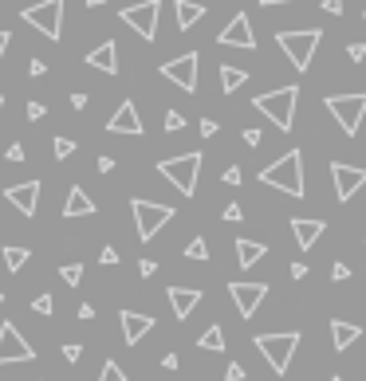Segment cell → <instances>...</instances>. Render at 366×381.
<instances>
[{"instance_id": "obj_1", "label": "cell", "mask_w": 366, "mask_h": 381, "mask_svg": "<svg viewBox=\"0 0 366 381\" xmlns=\"http://www.w3.org/2000/svg\"><path fill=\"white\" fill-rule=\"evenodd\" d=\"M260 181L288 197H303L307 193V181H303V153L299 150H288L284 158H276L268 170H260Z\"/></svg>"}, {"instance_id": "obj_2", "label": "cell", "mask_w": 366, "mask_h": 381, "mask_svg": "<svg viewBox=\"0 0 366 381\" xmlns=\"http://www.w3.org/2000/svg\"><path fill=\"white\" fill-rule=\"evenodd\" d=\"M296 102H299V87H280V91H268V94H256L252 106L264 114L272 126H280L288 134L296 126Z\"/></svg>"}, {"instance_id": "obj_3", "label": "cell", "mask_w": 366, "mask_h": 381, "mask_svg": "<svg viewBox=\"0 0 366 381\" xmlns=\"http://www.w3.org/2000/svg\"><path fill=\"white\" fill-rule=\"evenodd\" d=\"M201 153H181V158H166L158 161V173H162L166 181H170L173 189H178L181 197H193L197 193V177H201Z\"/></svg>"}, {"instance_id": "obj_4", "label": "cell", "mask_w": 366, "mask_h": 381, "mask_svg": "<svg viewBox=\"0 0 366 381\" xmlns=\"http://www.w3.org/2000/svg\"><path fill=\"white\" fill-rule=\"evenodd\" d=\"M276 43H280V51L291 60V67L307 71V67H311V60H316V48L323 43V32H319V28H303V32H276Z\"/></svg>"}, {"instance_id": "obj_5", "label": "cell", "mask_w": 366, "mask_h": 381, "mask_svg": "<svg viewBox=\"0 0 366 381\" xmlns=\"http://www.w3.org/2000/svg\"><path fill=\"white\" fill-rule=\"evenodd\" d=\"M323 106L331 111V118L343 126V134L355 138L362 130V118H366V91H355V94H327Z\"/></svg>"}, {"instance_id": "obj_6", "label": "cell", "mask_w": 366, "mask_h": 381, "mask_svg": "<svg viewBox=\"0 0 366 381\" xmlns=\"http://www.w3.org/2000/svg\"><path fill=\"white\" fill-rule=\"evenodd\" d=\"M260 354L268 358V365H272V373H288L291 358H296L299 350V331H280V334H256L252 342Z\"/></svg>"}, {"instance_id": "obj_7", "label": "cell", "mask_w": 366, "mask_h": 381, "mask_svg": "<svg viewBox=\"0 0 366 381\" xmlns=\"http://www.w3.org/2000/svg\"><path fill=\"white\" fill-rule=\"evenodd\" d=\"M130 212H134V228H138V240H154L158 228L173 221V209L170 204H158V201H130Z\"/></svg>"}, {"instance_id": "obj_8", "label": "cell", "mask_w": 366, "mask_h": 381, "mask_svg": "<svg viewBox=\"0 0 366 381\" xmlns=\"http://www.w3.org/2000/svg\"><path fill=\"white\" fill-rule=\"evenodd\" d=\"M20 20L32 24L36 32H43L48 40H60V32H63V0H40V4H28V9L20 12Z\"/></svg>"}, {"instance_id": "obj_9", "label": "cell", "mask_w": 366, "mask_h": 381, "mask_svg": "<svg viewBox=\"0 0 366 381\" xmlns=\"http://www.w3.org/2000/svg\"><path fill=\"white\" fill-rule=\"evenodd\" d=\"M158 12H162L158 0H138V4H130V9L119 12V20L127 28H134L142 40H158Z\"/></svg>"}, {"instance_id": "obj_10", "label": "cell", "mask_w": 366, "mask_h": 381, "mask_svg": "<svg viewBox=\"0 0 366 381\" xmlns=\"http://www.w3.org/2000/svg\"><path fill=\"white\" fill-rule=\"evenodd\" d=\"M12 362H36V346H28L16 322H0V365Z\"/></svg>"}, {"instance_id": "obj_11", "label": "cell", "mask_w": 366, "mask_h": 381, "mask_svg": "<svg viewBox=\"0 0 366 381\" xmlns=\"http://www.w3.org/2000/svg\"><path fill=\"white\" fill-rule=\"evenodd\" d=\"M197 63H201V55H197V51H185V55H178V60L162 63V75L170 79L173 87H181V91L193 94L197 91Z\"/></svg>"}, {"instance_id": "obj_12", "label": "cell", "mask_w": 366, "mask_h": 381, "mask_svg": "<svg viewBox=\"0 0 366 381\" xmlns=\"http://www.w3.org/2000/svg\"><path fill=\"white\" fill-rule=\"evenodd\" d=\"M331 181H335V197L347 204V201H355V193L366 185V170L347 165V161H331Z\"/></svg>"}, {"instance_id": "obj_13", "label": "cell", "mask_w": 366, "mask_h": 381, "mask_svg": "<svg viewBox=\"0 0 366 381\" xmlns=\"http://www.w3.org/2000/svg\"><path fill=\"white\" fill-rule=\"evenodd\" d=\"M217 43H225V48H240V51H256L252 20H248L244 12H237V16H232L229 24L221 28V35H217Z\"/></svg>"}, {"instance_id": "obj_14", "label": "cell", "mask_w": 366, "mask_h": 381, "mask_svg": "<svg viewBox=\"0 0 366 381\" xmlns=\"http://www.w3.org/2000/svg\"><path fill=\"white\" fill-rule=\"evenodd\" d=\"M229 295L237 303L240 319H252L256 307L264 303V295H268V283H229Z\"/></svg>"}, {"instance_id": "obj_15", "label": "cell", "mask_w": 366, "mask_h": 381, "mask_svg": "<svg viewBox=\"0 0 366 381\" xmlns=\"http://www.w3.org/2000/svg\"><path fill=\"white\" fill-rule=\"evenodd\" d=\"M107 130H111V134H130V138H138L142 134V114H138V106L134 102H119V106H114V114H111V122H107Z\"/></svg>"}, {"instance_id": "obj_16", "label": "cell", "mask_w": 366, "mask_h": 381, "mask_svg": "<svg viewBox=\"0 0 366 381\" xmlns=\"http://www.w3.org/2000/svg\"><path fill=\"white\" fill-rule=\"evenodd\" d=\"M87 67L102 71V75H119V43L114 40H102L87 51Z\"/></svg>"}, {"instance_id": "obj_17", "label": "cell", "mask_w": 366, "mask_h": 381, "mask_svg": "<svg viewBox=\"0 0 366 381\" xmlns=\"http://www.w3.org/2000/svg\"><path fill=\"white\" fill-rule=\"evenodd\" d=\"M4 201H12V204H16V212H24V216H36V209H40V181L9 185V189H4Z\"/></svg>"}, {"instance_id": "obj_18", "label": "cell", "mask_w": 366, "mask_h": 381, "mask_svg": "<svg viewBox=\"0 0 366 381\" xmlns=\"http://www.w3.org/2000/svg\"><path fill=\"white\" fill-rule=\"evenodd\" d=\"M119 322H122V338H127V346H138V342L154 331V319L150 314H138V311H122Z\"/></svg>"}, {"instance_id": "obj_19", "label": "cell", "mask_w": 366, "mask_h": 381, "mask_svg": "<svg viewBox=\"0 0 366 381\" xmlns=\"http://www.w3.org/2000/svg\"><path fill=\"white\" fill-rule=\"evenodd\" d=\"M166 295H170V307H173V314H178L181 322H185L189 314L197 311V303H201V291L197 287H170Z\"/></svg>"}, {"instance_id": "obj_20", "label": "cell", "mask_w": 366, "mask_h": 381, "mask_svg": "<svg viewBox=\"0 0 366 381\" xmlns=\"http://www.w3.org/2000/svg\"><path fill=\"white\" fill-rule=\"evenodd\" d=\"M75 216H95V201L79 185H71L68 201H63V221H75Z\"/></svg>"}, {"instance_id": "obj_21", "label": "cell", "mask_w": 366, "mask_h": 381, "mask_svg": "<svg viewBox=\"0 0 366 381\" xmlns=\"http://www.w3.org/2000/svg\"><path fill=\"white\" fill-rule=\"evenodd\" d=\"M291 232H296V244L307 252V248H316V240L327 232V224L323 221H303V216H296V221H291Z\"/></svg>"}, {"instance_id": "obj_22", "label": "cell", "mask_w": 366, "mask_h": 381, "mask_svg": "<svg viewBox=\"0 0 366 381\" xmlns=\"http://www.w3.org/2000/svg\"><path fill=\"white\" fill-rule=\"evenodd\" d=\"M331 338H335V350H347V346H355V342L362 338V326H355V322H347V319H335L331 322Z\"/></svg>"}, {"instance_id": "obj_23", "label": "cell", "mask_w": 366, "mask_h": 381, "mask_svg": "<svg viewBox=\"0 0 366 381\" xmlns=\"http://www.w3.org/2000/svg\"><path fill=\"white\" fill-rule=\"evenodd\" d=\"M268 255L264 244H256V240H237V263L240 267H252V263H260Z\"/></svg>"}, {"instance_id": "obj_24", "label": "cell", "mask_w": 366, "mask_h": 381, "mask_svg": "<svg viewBox=\"0 0 366 381\" xmlns=\"http://www.w3.org/2000/svg\"><path fill=\"white\" fill-rule=\"evenodd\" d=\"M244 83H248V71L244 67H237V63H221V91L225 94L240 91Z\"/></svg>"}, {"instance_id": "obj_25", "label": "cell", "mask_w": 366, "mask_h": 381, "mask_svg": "<svg viewBox=\"0 0 366 381\" xmlns=\"http://www.w3.org/2000/svg\"><path fill=\"white\" fill-rule=\"evenodd\" d=\"M173 9H178V28H193L205 16V4H197V0H178Z\"/></svg>"}, {"instance_id": "obj_26", "label": "cell", "mask_w": 366, "mask_h": 381, "mask_svg": "<svg viewBox=\"0 0 366 381\" xmlns=\"http://www.w3.org/2000/svg\"><path fill=\"white\" fill-rule=\"evenodd\" d=\"M197 346H201V350H213V354H221V350H225V331H221V326H209V331L197 338Z\"/></svg>"}, {"instance_id": "obj_27", "label": "cell", "mask_w": 366, "mask_h": 381, "mask_svg": "<svg viewBox=\"0 0 366 381\" xmlns=\"http://www.w3.org/2000/svg\"><path fill=\"white\" fill-rule=\"evenodd\" d=\"M0 255H4V267H9V271H20V267L28 263V255H32V252H28V248H16V244H9V248H4Z\"/></svg>"}, {"instance_id": "obj_28", "label": "cell", "mask_w": 366, "mask_h": 381, "mask_svg": "<svg viewBox=\"0 0 366 381\" xmlns=\"http://www.w3.org/2000/svg\"><path fill=\"white\" fill-rule=\"evenodd\" d=\"M185 260H197V263L209 260V244H205V236H193V240L185 244Z\"/></svg>"}, {"instance_id": "obj_29", "label": "cell", "mask_w": 366, "mask_h": 381, "mask_svg": "<svg viewBox=\"0 0 366 381\" xmlns=\"http://www.w3.org/2000/svg\"><path fill=\"white\" fill-rule=\"evenodd\" d=\"M60 275H63V283H68V287H79V283H83V263H63Z\"/></svg>"}, {"instance_id": "obj_30", "label": "cell", "mask_w": 366, "mask_h": 381, "mask_svg": "<svg viewBox=\"0 0 366 381\" xmlns=\"http://www.w3.org/2000/svg\"><path fill=\"white\" fill-rule=\"evenodd\" d=\"M51 150H55V158L63 161V158H71V153H75L79 145H75V138H63V134H60L55 142H51Z\"/></svg>"}, {"instance_id": "obj_31", "label": "cell", "mask_w": 366, "mask_h": 381, "mask_svg": "<svg viewBox=\"0 0 366 381\" xmlns=\"http://www.w3.org/2000/svg\"><path fill=\"white\" fill-rule=\"evenodd\" d=\"M99 381H127V373H122V365H119V362H102Z\"/></svg>"}, {"instance_id": "obj_32", "label": "cell", "mask_w": 366, "mask_h": 381, "mask_svg": "<svg viewBox=\"0 0 366 381\" xmlns=\"http://www.w3.org/2000/svg\"><path fill=\"white\" fill-rule=\"evenodd\" d=\"M32 311H36V314H51V311H55V303H51V295H48V291L32 299Z\"/></svg>"}, {"instance_id": "obj_33", "label": "cell", "mask_w": 366, "mask_h": 381, "mask_svg": "<svg viewBox=\"0 0 366 381\" xmlns=\"http://www.w3.org/2000/svg\"><path fill=\"white\" fill-rule=\"evenodd\" d=\"M43 114H48V106H43V102H36V99L28 102V122H40Z\"/></svg>"}, {"instance_id": "obj_34", "label": "cell", "mask_w": 366, "mask_h": 381, "mask_svg": "<svg viewBox=\"0 0 366 381\" xmlns=\"http://www.w3.org/2000/svg\"><path fill=\"white\" fill-rule=\"evenodd\" d=\"M221 177H225V185H240V181H244V173H240V165H229Z\"/></svg>"}, {"instance_id": "obj_35", "label": "cell", "mask_w": 366, "mask_h": 381, "mask_svg": "<svg viewBox=\"0 0 366 381\" xmlns=\"http://www.w3.org/2000/svg\"><path fill=\"white\" fill-rule=\"evenodd\" d=\"M181 126H185V118H181L178 111H166V130L173 134V130H181Z\"/></svg>"}, {"instance_id": "obj_36", "label": "cell", "mask_w": 366, "mask_h": 381, "mask_svg": "<svg viewBox=\"0 0 366 381\" xmlns=\"http://www.w3.org/2000/svg\"><path fill=\"white\" fill-rule=\"evenodd\" d=\"M240 138H244V145H252V150H256V145H260V142H264V134H260V130H256V126H248V130H244V134H240Z\"/></svg>"}, {"instance_id": "obj_37", "label": "cell", "mask_w": 366, "mask_h": 381, "mask_svg": "<svg viewBox=\"0 0 366 381\" xmlns=\"http://www.w3.org/2000/svg\"><path fill=\"white\" fill-rule=\"evenodd\" d=\"M331 280H335V283L350 280V267H347V263H343V260H339V263H335V267H331Z\"/></svg>"}, {"instance_id": "obj_38", "label": "cell", "mask_w": 366, "mask_h": 381, "mask_svg": "<svg viewBox=\"0 0 366 381\" xmlns=\"http://www.w3.org/2000/svg\"><path fill=\"white\" fill-rule=\"evenodd\" d=\"M63 358H68V362H79V358H83V346H79V342H68V346H63Z\"/></svg>"}, {"instance_id": "obj_39", "label": "cell", "mask_w": 366, "mask_h": 381, "mask_svg": "<svg viewBox=\"0 0 366 381\" xmlns=\"http://www.w3.org/2000/svg\"><path fill=\"white\" fill-rule=\"evenodd\" d=\"M347 55H350L355 63H362V60H366V43H350V48H347Z\"/></svg>"}, {"instance_id": "obj_40", "label": "cell", "mask_w": 366, "mask_h": 381, "mask_svg": "<svg viewBox=\"0 0 366 381\" xmlns=\"http://www.w3.org/2000/svg\"><path fill=\"white\" fill-rule=\"evenodd\" d=\"M154 271H158V263H154V260H138V275H142V280H150Z\"/></svg>"}, {"instance_id": "obj_41", "label": "cell", "mask_w": 366, "mask_h": 381, "mask_svg": "<svg viewBox=\"0 0 366 381\" xmlns=\"http://www.w3.org/2000/svg\"><path fill=\"white\" fill-rule=\"evenodd\" d=\"M28 75H32V79L48 75V63H43V60H32V63H28Z\"/></svg>"}, {"instance_id": "obj_42", "label": "cell", "mask_w": 366, "mask_h": 381, "mask_svg": "<svg viewBox=\"0 0 366 381\" xmlns=\"http://www.w3.org/2000/svg\"><path fill=\"white\" fill-rule=\"evenodd\" d=\"M225 381H244V365H237V362H232L229 370H225Z\"/></svg>"}, {"instance_id": "obj_43", "label": "cell", "mask_w": 366, "mask_h": 381, "mask_svg": "<svg viewBox=\"0 0 366 381\" xmlns=\"http://www.w3.org/2000/svg\"><path fill=\"white\" fill-rule=\"evenodd\" d=\"M4 158H9V161H24V145H20V142H12L9 150H4Z\"/></svg>"}, {"instance_id": "obj_44", "label": "cell", "mask_w": 366, "mask_h": 381, "mask_svg": "<svg viewBox=\"0 0 366 381\" xmlns=\"http://www.w3.org/2000/svg\"><path fill=\"white\" fill-rule=\"evenodd\" d=\"M240 216H244V209H240V204H229V209H225V221H229V224H237Z\"/></svg>"}, {"instance_id": "obj_45", "label": "cell", "mask_w": 366, "mask_h": 381, "mask_svg": "<svg viewBox=\"0 0 366 381\" xmlns=\"http://www.w3.org/2000/svg\"><path fill=\"white\" fill-rule=\"evenodd\" d=\"M99 263H107V267H111V263H119V252H114V248H102V252H99Z\"/></svg>"}, {"instance_id": "obj_46", "label": "cell", "mask_w": 366, "mask_h": 381, "mask_svg": "<svg viewBox=\"0 0 366 381\" xmlns=\"http://www.w3.org/2000/svg\"><path fill=\"white\" fill-rule=\"evenodd\" d=\"M323 12H331V16H343V0H323Z\"/></svg>"}, {"instance_id": "obj_47", "label": "cell", "mask_w": 366, "mask_h": 381, "mask_svg": "<svg viewBox=\"0 0 366 381\" xmlns=\"http://www.w3.org/2000/svg\"><path fill=\"white\" fill-rule=\"evenodd\" d=\"M201 134L213 138V134H217V122H213V118H201Z\"/></svg>"}, {"instance_id": "obj_48", "label": "cell", "mask_w": 366, "mask_h": 381, "mask_svg": "<svg viewBox=\"0 0 366 381\" xmlns=\"http://www.w3.org/2000/svg\"><path fill=\"white\" fill-rule=\"evenodd\" d=\"M71 106H75V111H83V106H87V94L75 91V94H71Z\"/></svg>"}, {"instance_id": "obj_49", "label": "cell", "mask_w": 366, "mask_h": 381, "mask_svg": "<svg viewBox=\"0 0 366 381\" xmlns=\"http://www.w3.org/2000/svg\"><path fill=\"white\" fill-rule=\"evenodd\" d=\"M79 319L91 322V319H95V307H91V303H83V307H79Z\"/></svg>"}, {"instance_id": "obj_50", "label": "cell", "mask_w": 366, "mask_h": 381, "mask_svg": "<svg viewBox=\"0 0 366 381\" xmlns=\"http://www.w3.org/2000/svg\"><path fill=\"white\" fill-rule=\"evenodd\" d=\"M307 275V263H291V280H303Z\"/></svg>"}, {"instance_id": "obj_51", "label": "cell", "mask_w": 366, "mask_h": 381, "mask_svg": "<svg viewBox=\"0 0 366 381\" xmlns=\"http://www.w3.org/2000/svg\"><path fill=\"white\" fill-rule=\"evenodd\" d=\"M9 43H12V32H0V60H4V51H9Z\"/></svg>"}, {"instance_id": "obj_52", "label": "cell", "mask_w": 366, "mask_h": 381, "mask_svg": "<svg viewBox=\"0 0 366 381\" xmlns=\"http://www.w3.org/2000/svg\"><path fill=\"white\" fill-rule=\"evenodd\" d=\"M114 170V158H99V173H111Z\"/></svg>"}, {"instance_id": "obj_53", "label": "cell", "mask_w": 366, "mask_h": 381, "mask_svg": "<svg viewBox=\"0 0 366 381\" xmlns=\"http://www.w3.org/2000/svg\"><path fill=\"white\" fill-rule=\"evenodd\" d=\"M272 4H291V0H260V9H272Z\"/></svg>"}, {"instance_id": "obj_54", "label": "cell", "mask_w": 366, "mask_h": 381, "mask_svg": "<svg viewBox=\"0 0 366 381\" xmlns=\"http://www.w3.org/2000/svg\"><path fill=\"white\" fill-rule=\"evenodd\" d=\"M87 4H91V9H99V4H107V0H87Z\"/></svg>"}, {"instance_id": "obj_55", "label": "cell", "mask_w": 366, "mask_h": 381, "mask_svg": "<svg viewBox=\"0 0 366 381\" xmlns=\"http://www.w3.org/2000/svg\"><path fill=\"white\" fill-rule=\"evenodd\" d=\"M0 111H4V94H0Z\"/></svg>"}, {"instance_id": "obj_56", "label": "cell", "mask_w": 366, "mask_h": 381, "mask_svg": "<svg viewBox=\"0 0 366 381\" xmlns=\"http://www.w3.org/2000/svg\"><path fill=\"white\" fill-rule=\"evenodd\" d=\"M331 381H343V377H339V373H335V377H331Z\"/></svg>"}, {"instance_id": "obj_57", "label": "cell", "mask_w": 366, "mask_h": 381, "mask_svg": "<svg viewBox=\"0 0 366 381\" xmlns=\"http://www.w3.org/2000/svg\"><path fill=\"white\" fill-rule=\"evenodd\" d=\"M0 303H4V291H0Z\"/></svg>"}, {"instance_id": "obj_58", "label": "cell", "mask_w": 366, "mask_h": 381, "mask_svg": "<svg viewBox=\"0 0 366 381\" xmlns=\"http://www.w3.org/2000/svg\"><path fill=\"white\" fill-rule=\"evenodd\" d=\"M362 20H366V9H362Z\"/></svg>"}]
</instances>
